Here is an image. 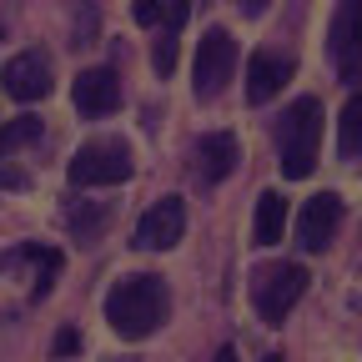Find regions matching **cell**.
<instances>
[{
	"label": "cell",
	"instance_id": "1",
	"mask_svg": "<svg viewBox=\"0 0 362 362\" xmlns=\"http://www.w3.org/2000/svg\"><path fill=\"white\" fill-rule=\"evenodd\" d=\"M171 312V292L161 277H151V272H136V277H121L111 292H106V322L116 337L126 342H141L151 337Z\"/></svg>",
	"mask_w": 362,
	"mask_h": 362
},
{
	"label": "cell",
	"instance_id": "2",
	"mask_svg": "<svg viewBox=\"0 0 362 362\" xmlns=\"http://www.w3.org/2000/svg\"><path fill=\"white\" fill-rule=\"evenodd\" d=\"M322 151V101L317 96H297L282 121H277V166L287 181H307Z\"/></svg>",
	"mask_w": 362,
	"mask_h": 362
},
{
	"label": "cell",
	"instance_id": "3",
	"mask_svg": "<svg viewBox=\"0 0 362 362\" xmlns=\"http://www.w3.org/2000/svg\"><path fill=\"white\" fill-rule=\"evenodd\" d=\"M302 292H307V267L302 262H277V267L252 272V307L267 327H282V317L297 307Z\"/></svg>",
	"mask_w": 362,
	"mask_h": 362
},
{
	"label": "cell",
	"instance_id": "4",
	"mask_svg": "<svg viewBox=\"0 0 362 362\" xmlns=\"http://www.w3.org/2000/svg\"><path fill=\"white\" fill-rule=\"evenodd\" d=\"M131 171H136L131 146H126V141H111V136L86 141V146L71 156V166H66L71 187H116V181H126Z\"/></svg>",
	"mask_w": 362,
	"mask_h": 362
},
{
	"label": "cell",
	"instance_id": "5",
	"mask_svg": "<svg viewBox=\"0 0 362 362\" xmlns=\"http://www.w3.org/2000/svg\"><path fill=\"white\" fill-rule=\"evenodd\" d=\"M232 71H237V40H232V30L211 25L197 45V81H192L197 101H216L226 90V81H232Z\"/></svg>",
	"mask_w": 362,
	"mask_h": 362
},
{
	"label": "cell",
	"instance_id": "6",
	"mask_svg": "<svg viewBox=\"0 0 362 362\" xmlns=\"http://www.w3.org/2000/svg\"><path fill=\"white\" fill-rule=\"evenodd\" d=\"M71 101H76V111L90 116V121L111 116V111L121 106V76H116L111 66H90V71H81L76 86H71Z\"/></svg>",
	"mask_w": 362,
	"mask_h": 362
},
{
	"label": "cell",
	"instance_id": "7",
	"mask_svg": "<svg viewBox=\"0 0 362 362\" xmlns=\"http://www.w3.org/2000/svg\"><path fill=\"white\" fill-rule=\"evenodd\" d=\"M181 232H187V202H181V197H161V202L141 216V226H136V247L166 252V247L181 242Z\"/></svg>",
	"mask_w": 362,
	"mask_h": 362
},
{
	"label": "cell",
	"instance_id": "8",
	"mask_svg": "<svg viewBox=\"0 0 362 362\" xmlns=\"http://www.w3.org/2000/svg\"><path fill=\"white\" fill-rule=\"evenodd\" d=\"M337 226H342V197L337 192H322V197H312L297 216V247L302 252H322L332 237H337Z\"/></svg>",
	"mask_w": 362,
	"mask_h": 362
},
{
	"label": "cell",
	"instance_id": "9",
	"mask_svg": "<svg viewBox=\"0 0 362 362\" xmlns=\"http://www.w3.org/2000/svg\"><path fill=\"white\" fill-rule=\"evenodd\" d=\"M0 86H6V96L16 101H45L51 96V61H45L40 51H25L16 61H6V71H0Z\"/></svg>",
	"mask_w": 362,
	"mask_h": 362
},
{
	"label": "cell",
	"instance_id": "10",
	"mask_svg": "<svg viewBox=\"0 0 362 362\" xmlns=\"http://www.w3.org/2000/svg\"><path fill=\"white\" fill-rule=\"evenodd\" d=\"M287 81H292V56H282V51H257V56L247 61V101H252V106H267Z\"/></svg>",
	"mask_w": 362,
	"mask_h": 362
},
{
	"label": "cell",
	"instance_id": "11",
	"mask_svg": "<svg viewBox=\"0 0 362 362\" xmlns=\"http://www.w3.org/2000/svg\"><path fill=\"white\" fill-rule=\"evenodd\" d=\"M237 161H242V146L232 131H211L197 141V176L202 181H226L237 171Z\"/></svg>",
	"mask_w": 362,
	"mask_h": 362
},
{
	"label": "cell",
	"instance_id": "12",
	"mask_svg": "<svg viewBox=\"0 0 362 362\" xmlns=\"http://www.w3.org/2000/svg\"><path fill=\"white\" fill-rule=\"evenodd\" d=\"M287 232V202L282 192H262L257 197V221H252V242L257 247H277Z\"/></svg>",
	"mask_w": 362,
	"mask_h": 362
},
{
	"label": "cell",
	"instance_id": "13",
	"mask_svg": "<svg viewBox=\"0 0 362 362\" xmlns=\"http://www.w3.org/2000/svg\"><path fill=\"white\" fill-rule=\"evenodd\" d=\"M327 45L332 56H347L362 45V0H342L337 16H332V30H327Z\"/></svg>",
	"mask_w": 362,
	"mask_h": 362
},
{
	"label": "cell",
	"instance_id": "14",
	"mask_svg": "<svg viewBox=\"0 0 362 362\" xmlns=\"http://www.w3.org/2000/svg\"><path fill=\"white\" fill-rule=\"evenodd\" d=\"M187 0H136L131 6V16H136V25H161V30H181L187 25Z\"/></svg>",
	"mask_w": 362,
	"mask_h": 362
},
{
	"label": "cell",
	"instance_id": "15",
	"mask_svg": "<svg viewBox=\"0 0 362 362\" xmlns=\"http://www.w3.org/2000/svg\"><path fill=\"white\" fill-rule=\"evenodd\" d=\"M66 226L81 237V242H101V232L111 226V202H81L66 211Z\"/></svg>",
	"mask_w": 362,
	"mask_h": 362
},
{
	"label": "cell",
	"instance_id": "16",
	"mask_svg": "<svg viewBox=\"0 0 362 362\" xmlns=\"http://www.w3.org/2000/svg\"><path fill=\"white\" fill-rule=\"evenodd\" d=\"M337 146H342V156H357V151H362V96H352V101H347V111H342Z\"/></svg>",
	"mask_w": 362,
	"mask_h": 362
},
{
	"label": "cell",
	"instance_id": "17",
	"mask_svg": "<svg viewBox=\"0 0 362 362\" xmlns=\"http://www.w3.org/2000/svg\"><path fill=\"white\" fill-rule=\"evenodd\" d=\"M30 141H40V121L35 116H16L6 131H0V151H21Z\"/></svg>",
	"mask_w": 362,
	"mask_h": 362
},
{
	"label": "cell",
	"instance_id": "18",
	"mask_svg": "<svg viewBox=\"0 0 362 362\" xmlns=\"http://www.w3.org/2000/svg\"><path fill=\"white\" fill-rule=\"evenodd\" d=\"M337 71H342L347 86H362V45H357V51H347V56H337Z\"/></svg>",
	"mask_w": 362,
	"mask_h": 362
},
{
	"label": "cell",
	"instance_id": "19",
	"mask_svg": "<svg viewBox=\"0 0 362 362\" xmlns=\"http://www.w3.org/2000/svg\"><path fill=\"white\" fill-rule=\"evenodd\" d=\"M76 347H81V337H76V332H71V327H66V332H61V337H56V357H71V352H76Z\"/></svg>",
	"mask_w": 362,
	"mask_h": 362
},
{
	"label": "cell",
	"instance_id": "20",
	"mask_svg": "<svg viewBox=\"0 0 362 362\" xmlns=\"http://www.w3.org/2000/svg\"><path fill=\"white\" fill-rule=\"evenodd\" d=\"M237 6H242V16H262V11H267V0H237Z\"/></svg>",
	"mask_w": 362,
	"mask_h": 362
}]
</instances>
